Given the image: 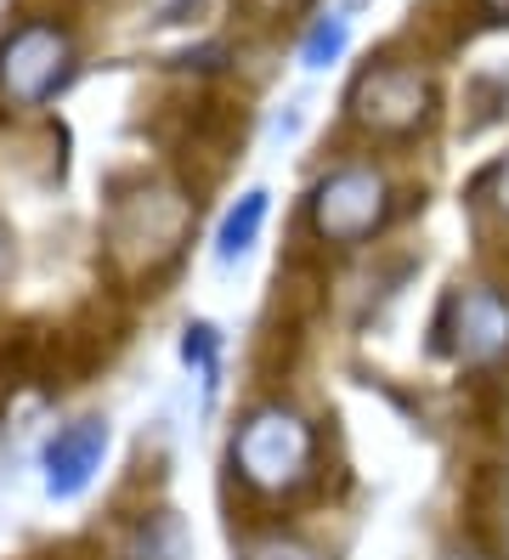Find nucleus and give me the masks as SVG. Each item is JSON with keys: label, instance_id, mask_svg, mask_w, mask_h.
Instances as JSON below:
<instances>
[{"label": "nucleus", "instance_id": "nucleus-1", "mask_svg": "<svg viewBox=\"0 0 509 560\" xmlns=\"http://www.w3.org/2000/svg\"><path fill=\"white\" fill-rule=\"evenodd\" d=\"M232 476L261 499H294L317 481V424L289 402H261L232 431Z\"/></svg>", "mask_w": 509, "mask_h": 560}, {"label": "nucleus", "instance_id": "nucleus-2", "mask_svg": "<svg viewBox=\"0 0 509 560\" xmlns=\"http://www.w3.org/2000/svg\"><path fill=\"white\" fill-rule=\"evenodd\" d=\"M193 233V199L176 187H130L114 199L108 226H102V244L119 278H153L159 267L182 255Z\"/></svg>", "mask_w": 509, "mask_h": 560}, {"label": "nucleus", "instance_id": "nucleus-3", "mask_svg": "<svg viewBox=\"0 0 509 560\" xmlns=\"http://www.w3.org/2000/svg\"><path fill=\"white\" fill-rule=\"evenodd\" d=\"M396 215V192L380 164H334L317 187L305 192V226L328 244V249H357L368 238L385 233V221Z\"/></svg>", "mask_w": 509, "mask_h": 560}, {"label": "nucleus", "instance_id": "nucleus-4", "mask_svg": "<svg viewBox=\"0 0 509 560\" xmlns=\"http://www.w3.org/2000/svg\"><path fill=\"white\" fill-rule=\"evenodd\" d=\"M346 114L362 137L407 142L436 119V80H430V69H419V62H407V57H380L351 80Z\"/></svg>", "mask_w": 509, "mask_h": 560}, {"label": "nucleus", "instance_id": "nucleus-5", "mask_svg": "<svg viewBox=\"0 0 509 560\" xmlns=\"http://www.w3.org/2000/svg\"><path fill=\"white\" fill-rule=\"evenodd\" d=\"M74 80V35L51 18H28L0 40V108L34 114Z\"/></svg>", "mask_w": 509, "mask_h": 560}, {"label": "nucleus", "instance_id": "nucleus-6", "mask_svg": "<svg viewBox=\"0 0 509 560\" xmlns=\"http://www.w3.org/2000/svg\"><path fill=\"white\" fill-rule=\"evenodd\" d=\"M441 346H448L464 369H493L509 357V294L493 283L459 289L448 312H441Z\"/></svg>", "mask_w": 509, "mask_h": 560}, {"label": "nucleus", "instance_id": "nucleus-7", "mask_svg": "<svg viewBox=\"0 0 509 560\" xmlns=\"http://www.w3.org/2000/svg\"><path fill=\"white\" fill-rule=\"evenodd\" d=\"M102 458H108V424L102 419H74V424H62V431L46 442V492L51 499H80V492L96 481L102 470Z\"/></svg>", "mask_w": 509, "mask_h": 560}, {"label": "nucleus", "instance_id": "nucleus-8", "mask_svg": "<svg viewBox=\"0 0 509 560\" xmlns=\"http://www.w3.org/2000/svg\"><path fill=\"white\" fill-rule=\"evenodd\" d=\"M193 555V533L176 510H153L125 533L119 560H187Z\"/></svg>", "mask_w": 509, "mask_h": 560}, {"label": "nucleus", "instance_id": "nucleus-9", "mask_svg": "<svg viewBox=\"0 0 509 560\" xmlns=\"http://www.w3.org/2000/svg\"><path fill=\"white\" fill-rule=\"evenodd\" d=\"M266 215H271V192H266V187L238 192V205H232V210L221 215V226H216V260H221V267H232V260H244V255L255 249Z\"/></svg>", "mask_w": 509, "mask_h": 560}, {"label": "nucleus", "instance_id": "nucleus-10", "mask_svg": "<svg viewBox=\"0 0 509 560\" xmlns=\"http://www.w3.org/2000/svg\"><path fill=\"white\" fill-rule=\"evenodd\" d=\"M351 46V23L339 12H323L312 28H305V46H300V62L305 69H328V62H339Z\"/></svg>", "mask_w": 509, "mask_h": 560}, {"label": "nucleus", "instance_id": "nucleus-11", "mask_svg": "<svg viewBox=\"0 0 509 560\" xmlns=\"http://www.w3.org/2000/svg\"><path fill=\"white\" fill-rule=\"evenodd\" d=\"M182 357L187 362H198V374H204V385L216 390V374H221V335L210 323H187V340H182Z\"/></svg>", "mask_w": 509, "mask_h": 560}, {"label": "nucleus", "instance_id": "nucleus-12", "mask_svg": "<svg viewBox=\"0 0 509 560\" xmlns=\"http://www.w3.org/2000/svg\"><path fill=\"white\" fill-rule=\"evenodd\" d=\"M238 560H317V555L305 549L300 538L271 533V538H255V544H244V555H238Z\"/></svg>", "mask_w": 509, "mask_h": 560}, {"label": "nucleus", "instance_id": "nucleus-13", "mask_svg": "<svg viewBox=\"0 0 509 560\" xmlns=\"http://www.w3.org/2000/svg\"><path fill=\"white\" fill-rule=\"evenodd\" d=\"M482 199H487V205H493V210L509 221V153H504V159L493 164V171L482 176Z\"/></svg>", "mask_w": 509, "mask_h": 560}, {"label": "nucleus", "instance_id": "nucleus-14", "mask_svg": "<svg viewBox=\"0 0 509 560\" xmlns=\"http://www.w3.org/2000/svg\"><path fill=\"white\" fill-rule=\"evenodd\" d=\"M244 7H250L255 18H289V12L305 7V0H244Z\"/></svg>", "mask_w": 509, "mask_h": 560}, {"label": "nucleus", "instance_id": "nucleus-15", "mask_svg": "<svg viewBox=\"0 0 509 560\" xmlns=\"http://www.w3.org/2000/svg\"><path fill=\"white\" fill-rule=\"evenodd\" d=\"M12 260H18V249H12V233H7V226H0V283L12 278Z\"/></svg>", "mask_w": 509, "mask_h": 560}, {"label": "nucleus", "instance_id": "nucleus-16", "mask_svg": "<svg viewBox=\"0 0 509 560\" xmlns=\"http://www.w3.org/2000/svg\"><path fill=\"white\" fill-rule=\"evenodd\" d=\"M482 12L498 18V23H509V0H482Z\"/></svg>", "mask_w": 509, "mask_h": 560}, {"label": "nucleus", "instance_id": "nucleus-17", "mask_svg": "<svg viewBox=\"0 0 509 560\" xmlns=\"http://www.w3.org/2000/svg\"><path fill=\"white\" fill-rule=\"evenodd\" d=\"M441 560H487V555H475V549H448Z\"/></svg>", "mask_w": 509, "mask_h": 560}]
</instances>
